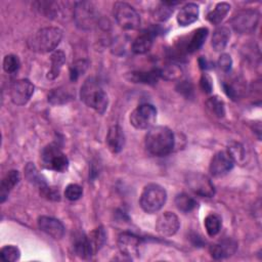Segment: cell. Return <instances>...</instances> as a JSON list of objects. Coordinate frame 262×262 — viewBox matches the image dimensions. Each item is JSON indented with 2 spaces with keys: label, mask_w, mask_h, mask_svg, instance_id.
Returning a JSON list of instances; mask_svg holds the SVG:
<instances>
[{
  "label": "cell",
  "mask_w": 262,
  "mask_h": 262,
  "mask_svg": "<svg viewBox=\"0 0 262 262\" xmlns=\"http://www.w3.org/2000/svg\"><path fill=\"white\" fill-rule=\"evenodd\" d=\"M146 150L157 157L169 155L175 145L174 134L166 126L150 127L145 135L144 140Z\"/></svg>",
  "instance_id": "6da1fadb"
},
{
  "label": "cell",
  "mask_w": 262,
  "mask_h": 262,
  "mask_svg": "<svg viewBox=\"0 0 262 262\" xmlns=\"http://www.w3.org/2000/svg\"><path fill=\"white\" fill-rule=\"evenodd\" d=\"M62 31L56 27H46L38 30L28 40V46L32 51L47 53L53 51L60 43Z\"/></svg>",
  "instance_id": "7a4b0ae2"
},
{
  "label": "cell",
  "mask_w": 262,
  "mask_h": 262,
  "mask_svg": "<svg viewBox=\"0 0 262 262\" xmlns=\"http://www.w3.org/2000/svg\"><path fill=\"white\" fill-rule=\"evenodd\" d=\"M81 100L98 114H103L108 104V98L105 91L94 78H88L80 90Z\"/></svg>",
  "instance_id": "3957f363"
},
{
  "label": "cell",
  "mask_w": 262,
  "mask_h": 262,
  "mask_svg": "<svg viewBox=\"0 0 262 262\" xmlns=\"http://www.w3.org/2000/svg\"><path fill=\"white\" fill-rule=\"evenodd\" d=\"M167 200V192L164 187L156 183L144 186L140 195V207L148 214L157 213L162 209Z\"/></svg>",
  "instance_id": "277c9868"
},
{
  "label": "cell",
  "mask_w": 262,
  "mask_h": 262,
  "mask_svg": "<svg viewBox=\"0 0 262 262\" xmlns=\"http://www.w3.org/2000/svg\"><path fill=\"white\" fill-rule=\"evenodd\" d=\"M43 166L55 172H64L69 167V159L56 144L46 145L41 152Z\"/></svg>",
  "instance_id": "5b68a950"
},
{
  "label": "cell",
  "mask_w": 262,
  "mask_h": 262,
  "mask_svg": "<svg viewBox=\"0 0 262 262\" xmlns=\"http://www.w3.org/2000/svg\"><path fill=\"white\" fill-rule=\"evenodd\" d=\"M114 16L117 24L124 30H136L140 26V16L138 12L126 2L115 3Z\"/></svg>",
  "instance_id": "8992f818"
},
{
  "label": "cell",
  "mask_w": 262,
  "mask_h": 262,
  "mask_svg": "<svg viewBox=\"0 0 262 262\" xmlns=\"http://www.w3.org/2000/svg\"><path fill=\"white\" fill-rule=\"evenodd\" d=\"M260 14L255 9H243L237 11L232 18L230 24L233 30L239 34L253 33L259 23Z\"/></svg>",
  "instance_id": "52a82bcc"
},
{
  "label": "cell",
  "mask_w": 262,
  "mask_h": 262,
  "mask_svg": "<svg viewBox=\"0 0 262 262\" xmlns=\"http://www.w3.org/2000/svg\"><path fill=\"white\" fill-rule=\"evenodd\" d=\"M74 19L77 26L84 30H89L95 26L97 14L94 5L88 1L76 2L73 9Z\"/></svg>",
  "instance_id": "ba28073f"
},
{
  "label": "cell",
  "mask_w": 262,
  "mask_h": 262,
  "mask_svg": "<svg viewBox=\"0 0 262 262\" xmlns=\"http://www.w3.org/2000/svg\"><path fill=\"white\" fill-rule=\"evenodd\" d=\"M157 118V110L149 103L138 105L130 115V123L136 129L150 128Z\"/></svg>",
  "instance_id": "9c48e42d"
},
{
  "label": "cell",
  "mask_w": 262,
  "mask_h": 262,
  "mask_svg": "<svg viewBox=\"0 0 262 262\" xmlns=\"http://www.w3.org/2000/svg\"><path fill=\"white\" fill-rule=\"evenodd\" d=\"M185 182L194 193L201 196L212 198L215 194V187L207 175L192 172L187 174Z\"/></svg>",
  "instance_id": "30bf717a"
},
{
  "label": "cell",
  "mask_w": 262,
  "mask_h": 262,
  "mask_svg": "<svg viewBox=\"0 0 262 262\" xmlns=\"http://www.w3.org/2000/svg\"><path fill=\"white\" fill-rule=\"evenodd\" d=\"M34 93V85L27 79L15 81L9 91L11 101L16 105L26 104Z\"/></svg>",
  "instance_id": "8fae6325"
},
{
  "label": "cell",
  "mask_w": 262,
  "mask_h": 262,
  "mask_svg": "<svg viewBox=\"0 0 262 262\" xmlns=\"http://www.w3.org/2000/svg\"><path fill=\"white\" fill-rule=\"evenodd\" d=\"M234 165V161L227 151H218L214 155L210 163V173L214 177H222L226 175Z\"/></svg>",
  "instance_id": "7c38bea8"
},
{
  "label": "cell",
  "mask_w": 262,
  "mask_h": 262,
  "mask_svg": "<svg viewBox=\"0 0 262 262\" xmlns=\"http://www.w3.org/2000/svg\"><path fill=\"white\" fill-rule=\"evenodd\" d=\"M180 226L179 219L176 214L173 212H164L162 213L156 221V230L164 236L174 235Z\"/></svg>",
  "instance_id": "4fadbf2b"
},
{
  "label": "cell",
  "mask_w": 262,
  "mask_h": 262,
  "mask_svg": "<svg viewBox=\"0 0 262 262\" xmlns=\"http://www.w3.org/2000/svg\"><path fill=\"white\" fill-rule=\"evenodd\" d=\"M118 248L122 255L134 258L139 254L140 238L131 232H122L118 237Z\"/></svg>",
  "instance_id": "5bb4252c"
},
{
  "label": "cell",
  "mask_w": 262,
  "mask_h": 262,
  "mask_svg": "<svg viewBox=\"0 0 262 262\" xmlns=\"http://www.w3.org/2000/svg\"><path fill=\"white\" fill-rule=\"evenodd\" d=\"M37 223L40 230L55 239H60L64 234L63 224L53 217L41 216L38 218Z\"/></svg>",
  "instance_id": "9a60e30c"
},
{
  "label": "cell",
  "mask_w": 262,
  "mask_h": 262,
  "mask_svg": "<svg viewBox=\"0 0 262 262\" xmlns=\"http://www.w3.org/2000/svg\"><path fill=\"white\" fill-rule=\"evenodd\" d=\"M72 248L74 253L82 259H89L94 254L92 252L87 234L84 232H75L72 236Z\"/></svg>",
  "instance_id": "2e32d148"
},
{
  "label": "cell",
  "mask_w": 262,
  "mask_h": 262,
  "mask_svg": "<svg viewBox=\"0 0 262 262\" xmlns=\"http://www.w3.org/2000/svg\"><path fill=\"white\" fill-rule=\"evenodd\" d=\"M106 144L113 154L120 152L125 144V135L119 125H114L108 129L106 135Z\"/></svg>",
  "instance_id": "e0dca14e"
},
{
  "label": "cell",
  "mask_w": 262,
  "mask_h": 262,
  "mask_svg": "<svg viewBox=\"0 0 262 262\" xmlns=\"http://www.w3.org/2000/svg\"><path fill=\"white\" fill-rule=\"evenodd\" d=\"M236 243L232 239H223L210 248V254L214 259H222L231 256L236 250Z\"/></svg>",
  "instance_id": "ac0fdd59"
},
{
  "label": "cell",
  "mask_w": 262,
  "mask_h": 262,
  "mask_svg": "<svg viewBox=\"0 0 262 262\" xmlns=\"http://www.w3.org/2000/svg\"><path fill=\"white\" fill-rule=\"evenodd\" d=\"M199 13L200 9L195 3H187L180 8L177 14V21L180 26L186 27L198 19Z\"/></svg>",
  "instance_id": "d6986e66"
},
{
  "label": "cell",
  "mask_w": 262,
  "mask_h": 262,
  "mask_svg": "<svg viewBox=\"0 0 262 262\" xmlns=\"http://www.w3.org/2000/svg\"><path fill=\"white\" fill-rule=\"evenodd\" d=\"M154 33L155 32L152 31H145L142 34L138 35L132 43V51L136 54H143L147 52L152 46L155 36Z\"/></svg>",
  "instance_id": "ffe728a7"
},
{
  "label": "cell",
  "mask_w": 262,
  "mask_h": 262,
  "mask_svg": "<svg viewBox=\"0 0 262 262\" xmlns=\"http://www.w3.org/2000/svg\"><path fill=\"white\" fill-rule=\"evenodd\" d=\"M19 179H20V176L17 170H10L4 175L0 185L1 203L5 201L10 190H12V188H14V186L19 182Z\"/></svg>",
  "instance_id": "44dd1931"
},
{
  "label": "cell",
  "mask_w": 262,
  "mask_h": 262,
  "mask_svg": "<svg viewBox=\"0 0 262 262\" xmlns=\"http://www.w3.org/2000/svg\"><path fill=\"white\" fill-rule=\"evenodd\" d=\"M230 38V31L227 27H219L217 28L212 36V47L216 51H222L227 46V43Z\"/></svg>",
  "instance_id": "7402d4cb"
},
{
  "label": "cell",
  "mask_w": 262,
  "mask_h": 262,
  "mask_svg": "<svg viewBox=\"0 0 262 262\" xmlns=\"http://www.w3.org/2000/svg\"><path fill=\"white\" fill-rule=\"evenodd\" d=\"M207 36H208L207 28H199L195 31H193L191 36L188 39L186 46H185L186 51L192 53V52L199 50L202 47V45L204 44Z\"/></svg>",
  "instance_id": "603a6c76"
},
{
  "label": "cell",
  "mask_w": 262,
  "mask_h": 262,
  "mask_svg": "<svg viewBox=\"0 0 262 262\" xmlns=\"http://www.w3.org/2000/svg\"><path fill=\"white\" fill-rule=\"evenodd\" d=\"M160 78L159 69H154L149 72H132L129 74V79L135 83L155 84Z\"/></svg>",
  "instance_id": "cb8c5ba5"
},
{
  "label": "cell",
  "mask_w": 262,
  "mask_h": 262,
  "mask_svg": "<svg viewBox=\"0 0 262 262\" xmlns=\"http://www.w3.org/2000/svg\"><path fill=\"white\" fill-rule=\"evenodd\" d=\"M87 236H88L92 252L95 255L102 248V246L105 244V242H106V232H105L103 227L99 226V227H96L95 229H93Z\"/></svg>",
  "instance_id": "d4e9b609"
},
{
  "label": "cell",
  "mask_w": 262,
  "mask_h": 262,
  "mask_svg": "<svg viewBox=\"0 0 262 262\" xmlns=\"http://www.w3.org/2000/svg\"><path fill=\"white\" fill-rule=\"evenodd\" d=\"M230 5L226 2H220L216 4L214 9L207 13V19L213 25H219L229 12Z\"/></svg>",
  "instance_id": "484cf974"
},
{
  "label": "cell",
  "mask_w": 262,
  "mask_h": 262,
  "mask_svg": "<svg viewBox=\"0 0 262 262\" xmlns=\"http://www.w3.org/2000/svg\"><path fill=\"white\" fill-rule=\"evenodd\" d=\"M50 61H51V68L48 71L47 79L53 80L59 75V72H60V70H61V68H62V66L66 61V55L61 50L54 51L51 54Z\"/></svg>",
  "instance_id": "4316f807"
},
{
  "label": "cell",
  "mask_w": 262,
  "mask_h": 262,
  "mask_svg": "<svg viewBox=\"0 0 262 262\" xmlns=\"http://www.w3.org/2000/svg\"><path fill=\"white\" fill-rule=\"evenodd\" d=\"M178 3L179 2H171V1L170 2L165 1V2L159 3V5L155 8V10L152 12L154 18L158 21L167 20L171 16V14L173 13L174 6Z\"/></svg>",
  "instance_id": "83f0119b"
},
{
  "label": "cell",
  "mask_w": 262,
  "mask_h": 262,
  "mask_svg": "<svg viewBox=\"0 0 262 262\" xmlns=\"http://www.w3.org/2000/svg\"><path fill=\"white\" fill-rule=\"evenodd\" d=\"M73 98V94L64 87L53 89L48 94V101L52 104H62L70 101Z\"/></svg>",
  "instance_id": "f1b7e54d"
},
{
  "label": "cell",
  "mask_w": 262,
  "mask_h": 262,
  "mask_svg": "<svg viewBox=\"0 0 262 262\" xmlns=\"http://www.w3.org/2000/svg\"><path fill=\"white\" fill-rule=\"evenodd\" d=\"M175 205L177 209L183 213H188L192 211L196 207V201L190 196L189 194L182 192L176 195L175 198Z\"/></svg>",
  "instance_id": "f546056e"
},
{
  "label": "cell",
  "mask_w": 262,
  "mask_h": 262,
  "mask_svg": "<svg viewBox=\"0 0 262 262\" xmlns=\"http://www.w3.org/2000/svg\"><path fill=\"white\" fill-rule=\"evenodd\" d=\"M25 174H26L27 179H28L31 183L37 185L39 188H41V187L47 185V183H46V181H45V178L38 172L37 168H36L35 165L32 164V163H29V164L26 166V168H25Z\"/></svg>",
  "instance_id": "4dcf8cb0"
},
{
  "label": "cell",
  "mask_w": 262,
  "mask_h": 262,
  "mask_svg": "<svg viewBox=\"0 0 262 262\" xmlns=\"http://www.w3.org/2000/svg\"><path fill=\"white\" fill-rule=\"evenodd\" d=\"M204 224L209 236H215L221 229V219L216 214H209L205 218Z\"/></svg>",
  "instance_id": "1f68e13d"
},
{
  "label": "cell",
  "mask_w": 262,
  "mask_h": 262,
  "mask_svg": "<svg viewBox=\"0 0 262 262\" xmlns=\"http://www.w3.org/2000/svg\"><path fill=\"white\" fill-rule=\"evenodd\" d=\"M89 68V61L87 59H78L74 61L70 67V79L76 82Z\"/></svg>",
  "instance_id": "d6a6232c"
},
{
  "label": "cell",
  "mask_w": 262,
  "mask_h": 262,
  "mask_svg": "<svg viewBox=\"0 0 262 262\" xmlns=\"http://www.w3.org/2000/svg\"><path fill=\"white\" fill-rule=\"evenodd\" d=\"M160 77L165 80L174 81L178 80L182 76V70L177 64H167L162 69H159Z\"/></svg>",
  "instance_id": "836d02e7"
},
{
  "label": "cell",
  "mask_w": 262,
  "mask_h": 262,
  "mask_svg": "<svg viewBox=\"0 0 262 262\" xmlns=\"http://www.w3.org/2000/svg\"><path fill=\"white\" fill-rule=\"evenodd\" d=\"M207 106L210 110V112L215 115L218 118H222L225 115V107L224 102L217 96L210 97L207 100Z\"/></svg>",
  "instance_id": "e575fe53"
},
{
  "label": "cell",
  "mask_w": 262,
  "mask_h": 262,
  "mask_svg": "<svg viewBox=\"0 0 262 262\" xmlns=\"http://www.w3.org/2000/svg\"><path fill=\"white\" fill-rule=\"evenodd\" d=\"M0 256H1V259L5 262H14V261H17L19 259L20 251L17 247L12 246V245H8V246H5L1 249Z\"/></svg>",
  "instance_id": "d590c367"
},
{
  "label": "cell",
  "mask_w": 262,
  "mask_h": 262,
  "mask_svg": "<svg viewBox=\"0 0 262 262\" xmlns=\"http://www.w3.org/2000/svg\"><path fill=\"white\" fill-rule=\"evenodd\" d=\"M20 68V61L14 54H8L3 59V69L6 73L13 74Z\"/></svg>",
  "instance_id": "8d00e7d4"
},
{
  "label": "cell",
  "mask_w": 262,
  "mask_h": 262,
  "mask_svg": "<svg viewBox=\"0 0 262 262\" xmlns=\"http://www.w3.org/2000/svg\"><path fill=\"white\" fill-rule=\"evenodd\" d=\"M227 152L234 162H242L245 158V149L241 143L231 142L227 147Z\"/></svg>",
  "instance_id": "74e56055"
},
{
  "label": "cell",
  "mask_w": 262,
  "mask_h": 262,
  "mask_svg": "<svg viewBox=\"0 0 262 262\" xmlns=\"http://www.w3.org/2000/svg\"><path fill=\"white\" fill-rule=\"evenodd\" d=\"M82 194H83L82 187L80 185L76 184V183L69 184L66 187L64 195L70 201H77V200H79L82 196Z\"/></svg>",
  "instance_id": "f35d334b"
},
{
  "label": "cell",
  "mask_w": 262,
  "mask_h": 262,
  "mask_svg": "<svg viewBox=\"0 0 262 262\" xmlns=\"http://www.w3.org/2000/svg\"><path fill=\"white\" fill-rule=\"evenodd\" d=\"M40 192L44 198H46L47 200H50V201H59V199H60L58 190H56L55 188L50 187L48 185L41 187Z\"/></svg>",
  "instance_id": "ab89813d"
},
{
  "label": "cell",
  "mask_w": 262,
  "mask_h": 262,
  "mask_svg": "<svg viewBox=\"0 0 262 262\" xmlns=\"http://www.w3.org/2000/svg\"><path fill=\"white\" fill-rule=\"evenodd\" d=\"M231 66H232V59L230 57L229 54L227 53H223L219 56V59H218V67L221 71L227 73L230 71L231 69Z\"/></svg>",
  "instance_id": "60d3db41"
},
{
  "label": "cell",
  "mask_w": 262,
  "mask_h": 262,
  "mask_svg": "<svg viewBox=\"0 0 262 262\" xmlns=\"http://www.w3.org/2000/svg\"><path fill=\"white\" fill-rule=\"evenodd\" d=\"M177 91L180 92L181 94H183L184 96H190V94L192 93V86L190 83H188L187 81H182L181 83H179L176 87Z\"/></svg>",
  "instance_id": "b9f144b4"
},
{
  "label": "cell",
  "mask_w": 262,
  "mask_h": 262,
  "mask_svg": "<svg viewBox=\"0 0 262 262\" xmlns=\"http://www.w3.org/2000/svg\"><path fill=\"white\" fill-rule=\"evenodd\" d=\"M200 84L202 89L206 92V93H210L212 91V80L211 78L207 75V74H203L200 80Z\"/></svg>",
  "instance_id": "7bdbcfd3"
}]
</instances>
